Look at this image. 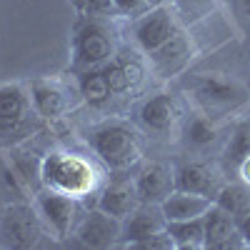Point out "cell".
<instances>
[{
  "mask_svg": "<svg viewBox=\"0 0 250 250\" xmlns=\"http://www.w3.org/2000/svg\"><path fill=\"white\" fill-rule=\"evenodd\" d=\"M203 230H205V248L210 250H228V248H235L238 240H243L238 233L235 215L225 213L215 203L203 215Z\"/></svg>",
  "mask_w": 250,
  "mask_h": 250,
  "instance_id": "5bb4252c",
  "label": "cell"
},
{
  "mask_svg": "<svg viewBox=\"0 0 250 250\" xmlns=\"http://www.w3.org/2000/svg\"><path fill=\"white\" fill-rule=\"evenodd\" d=\"M193 58H195V43H193V38L185 33V28L178 30L170 40H165L160 48L145 53L148 68L160 80H170V78L185 73L188 65L193 62Z\"/></svg>",
  "mask_w": 250,
  "mask_h": 250,
  "instance_id": "ba28073f",
  "label": "cell"
},
{
  "mask_svg": "<svg viewBox=\"0 0 250 250\" xmlns=\"http://www.w3.org/2000/svg\"><path fill=\"white\" fill-rule=\"evenodd\" d=\"M135 193L140 198V203H153L160 205L165 198H168L175 190V170L165 163H145L143 168L135 173L133 178Z\"/></svg>",
  "mask_w": 250,
  "mask_h": 250,
  "instance_id": "8fae6325",
  "label": "cell"
},
{
  "mask_svg": "<svg viewBox=\"0 0 250 250\" xmlns=\"http://www.w3.org/2000/svg\"><path fill=\"white\" fill-rule=\"evenodd\" d=\"M100 170L95 163L73 150H53L40 160V188L73 195L85 200L90 193H98Z\"/></svg>",
  "mask_w": 250,
  "mask_h": 250,
  "instance_id": "6da1fadb",
  "label": "cell"
},
{
  "mask_svg": "<svg viewBox=\"0 0 250 250\" xmlns=\"http://www.w3.org/2000/svg\"><path fill=\"white\" fill-rule=\"evenodd\" d=\"M160 3H170V0H148V5H160Z\"/></svg>",
  "mask_w": 250,
  "mask_h": 250,
  "instance_id": "836d02e7",
  "label": "cell"
},
{
  "mask_svg": "<svg viewBox=\"0 0 250 250\" xmlns=\"http://www.w3.org/2000/svg\"><path fill=\"white\" fill-rule=\"evenodd\" d=\"M245 155H250V120L240 123L235 133L230 135V140H228V160L238 165Z\"/></svg>",
  "mask_w": 250,
  "mask_h": 250,
  "instance_id": "d4e9b609",
  "label": "cell"
},
{
  "mask_svg": "<svg viewBox=\"0 0 250 250\" xmlns=\"http://www.w3.org/2000/svg\"><path fill=\"white\" fill-rule=\"evenodd\" d=\"M213 203L218 208H223L225 213H230V215H243L248 208H250V193H248V185L243 183H223L218 188V193L213 198Z\"/></svg>",
  "mask_w": 250,
  "mask_h": 250,
  "instance_id": "44dd1931",
  "label": "cell"
},
{
  "mask_svg": "<svg viewBox=\"0 0 250 250\" xmlns=\"http://www.w3.org/2000/svg\"><path fill=\"white\" fill-rule=\"evenodd\" d=\"M78 93L83 98V103L90 108H103L105 103L113 98V90L105 80L103 68H93V70H83L78 73Z\"/></svg>",
  "mask_w": 250,
  "mask_h": 250,
  "instance_id": "ac0fdd59",
  "label": "cell"
},
{
  "mask_svg": "<svg viewBox=\"0 0 250 250\" xmlns=\"http://www.w3.org/2000/svg\"><path fill=\"white\" fill-rule=\"evenodd\" d=\"M170 5L180 20V25H198L200 20H205L215 8H218V0H170Z\"/></svg>",
  "mask_w": 250,
  "mask_h": 250,
  "instance_id": "cb8c5ba5",
  "label": "cell"
},
{
  "mask_svg": "<svg viewBox=\"0 0 250 250\" xmlns=\"http://www.w3.org/2000/svg\"><path fill=\"white\" fill-rule=\"evenodd\" d=\"M185 140L193 145V148H208L210 143L218 140V123L210 115H193L185 125Z\"/></svg>",
  "mask_w": 250,
  "mask_h": 250,
  "instance_id": "7402d4cb",
  "label": "cell"
},
{
  "mask_svg": "<svg viewBox=\"0 0 250 250\" xmlns=\"http://www.w3.org/2000/svg\"><path fill=\"white\" fill-rule=\"evenodd\" d=\"M30 103H33V110L43 118V120H55L62 118L70 110V95L68 88L58 80L50 78H35L28 88Z\"/></svg>",
  "mask_w": 250,
  "mask_h": 250,
  "instance_id": "7c38bea8",
  "label": "cell"
},
{
  "mask_svg": "<svg viewBox=\"0 0 250 250\" xmlns=\"http://www.w3.org/2000/svg\"><path fill=\"white\" fill-rule=\"evenodd\" d=\"M118 15H140L143 10H148V0H113Z\"/></svg>",
  "mask_w": 250,
  "mask_h": 250,
  "instance_id": "f546056e",
  "label": "cell"
},
{
  "mask_svg": "<svg viewBox=\"0 0 250 250\" xmlns=\"http://www.w3.org/2000/svg\"><path fill=\"white\" fill-rule=\"evenodd\" d=\"M180 118V108L173 95L158 93L148 98L138 110V123L148 133H170L175 128V123Z\"/></svg>",
  "mask_w": 250,
  "mask_h": 250,
  "instance_id": "4fadbf2b",
  "label": "cell"
},
{
  "mask_svg": "<svg viewBox=\"0 0 250 250\" xmlns=\"http://www.w3.org/2000/svg\"><path fill=\"white\" fill-rule=\"evenodd\" d=\"M35 203V210L43 220V225L58 238V240H68L73 238L75 228L83 218V200L65 195V193H58L50 190V188H40L33 198Z\"/></svg>",
  "mask_w": 250,
  "mask_h": 250,
  "instance_id": "277c9868",
  "label": "cell"
},
{
  "mask_svg": "<svg viewBox=\"0 0 250 250\" xmlns=\"http://www.w3.org/2000/svg\"><path fill=\"white\" fill-rule=\"evenodd\" d=\"M238 173H240V180L250 188V155H245V158L238 163Z\"/></svg>",
  "mask_w": 250,
  "mask_h": 250,
  "instance_id": "1f68e13d",
  "label": "cell"
},
{
  "mask_svg": "<svg viewBox=\"0 0 250 250\" xmlns=\"http://www.w3.org/2000/svg\"><path fill=\"white\" fill-rule=\"evenodd\" d=\"M33 113L30 95L20 85H3L0 88V123H10Z\"/></svg>",
  "mask_w": 250,
  "mask_h": 250,
  "instance_id": "ffe728a7",
  "label": "cell"
},
{
  "mask_svg": "<svg viewBox=\"0 0 250 250\" xmlns=\"http://www.w3.org/2000/svg\"><path fill=\"white\" fill-rule=\"evenodd\" d=\"M115 55L113 35L100 20L83 23L73 38V70H93L100 68Z\"/></svg>",
  "mask_w": 250,
  "mask_h": 250,
  "instance_id": "8992f818",
  "label": "cell"
},
{
  "mask_svg": "<svg viewBox=\"0 0 250 250\" xmlns=\"http://www.w3.org/2000/svg\"><path fill=\"white\" fill-rule=\"evenodd\" d=\"M178 30H183V25H180L173 5L170 3H160V5H150L148 10H143L140 15H135L133 40H135L138 50L145 55V53L160 48L165 40H170Z\"/></svg>",
  "mask_w": 250,
  "mask_h": 250,
  "instance_id": "52a82bcc",
  "label": "cell"
},
{
  "mask_svg": "<svg viewBox=\"0 0 250 250\" xmlns=\"http://www.w3.org/2000/svg\"><path fill=\"white\" fill-rule=\"evenodd\" d=\"M165 225H168V220H165L160 205L140 203L128 218H123L120 245H123V248H138L140 243H145L148 238H153L155 233L165 230Z\"/></svg>",
  "mask_w": 250,
  "mask_h": 250,
  "instance_id": "30bf717a",
  "label": "cell"
},
{
  "mask_svg": "<svg viewBox=\"0 0 250 250\" xmlns=\"http://www.w3.org/2000/svg\"><path fill=\"white\" fill-rule=\"evenodd\" d=\"M170 233L173 243L178 250H198L205 248V230H203V218H190V220H170L165 225Z\"/></svg>",
  "mask_w": 250,
  "mask_h": 250,
  "instance_id": "d6986e66",
  "label": "cell"
},
{
  "mask_svg": "<svg viewBox=\"0 0 250 250\" xmlns=\"http://www.w3.org/2000/svg\"><path fill=\"white\" fill-rule=\"evenodd\" d=\"M213 205V198L198 195V193H185V190H173L168 198L160 203V210L165 220H190V218H203Z\"/></svg>",
  "mask_w": 250,
  "mask_h": 250,
  "instance_id": "e0dca14e",
  "label": "cell"
},
{
  "mask_svg": "<svg viewBox=\"0 0 250 250\" xmlns=\"http://www.w3.org/2000/svg\"><path fill=\"white\" fill-rule=\"evenodd\" d=\"M43 235V220H40L33 200L8 203L0 218V245L28 250L35 248Z\"/></svg>",
  "mask_w": 250,
  "mask_h": 250,
  "instance_id": "5b68a950",
  "label": "cell"
},
{
  "mask_svg": "<svg viewBox=\"0 0 250 250\" xmlns=\"http://www.w3.org/2000/svg\"><path fill=\"white\" fill-rule=\"evenodd\" d=\"M243 3H245V8H248V10H250V0H243Z\"/></svg>",
  "mask_w": 250,
  "mask_h": 250,
  "instance_id": "e575fe53",
  "label": "cell"
},
{
  "mask_svg": "<svg viewBox=\"0 0 250 250\" xmlns=\"http://www.w3.org/2000/svg\"><path fill=\"white\" fill-rule=\"evenodd\" d=\"M188 90H190L193 100L198 103V108L210 118H220L225 113L243 108L250 98L248 88L240 80L220 75V73L193 75L190 83H188Z\"/></svg>",
  "mask_w": 250,
  "mask_h": 250,
  "instance_id": "3957f363",
  "label": "cell"
},
{
  "mask_svg": "<svg viewBox=\"0 0 250 250\" xmlns=\"http://www.w3.org/2000/svg\"><path fill=\"white\" fill-rule=\"evenodd\" d=\"M88 148L93 155L105 165L108 170H128L143 158V145L133 125L125 120H105L98 123L85 135Z\"/></svg>",
  "mask_w": 250,
  "mask_h": 250,
  "instance_id": "7a4b0ae2",
  "label": "cell"
},
{
  "mask_svg": "<svg viewBox=\"0 0 250 250\" xmlns=\"http://www.w3.org/2000/svg\"><path fill=\"white\" fill-rule=\"evenodd\" d=\"M220 185L223 183H220L218 173L205 163H183L180 168H175V190L215 198Z\"/></svg>",
  "mask_w": 250,
  "mask_h": 250,
  "instance_id": "2e32d148",
  "label": "cell"
},
{
  "mask_svg": "<svg viewBox=\"0 0 250 250\" xmlns=\"http://www.w3.org/2000/svg\"><path fill=\"white\" fill-rule=\"evenodd\" d=\"M73 3V8L80 13V15H85V8H88V0H70Z\"/></svg>",
  "mask_w": 250,
  "mask_h": 250,
  "instance_id": "d6a6232c",
  "label": "cell"
},
{
  "mask_svg": "<svg viewBox=\"0 0 250 250\" xmlns=\"http://www.w3.org/2000/svg\"><path fill=\"white\" fill-rule=\"evenodd\" d=\"M40 118L35 110L28 113L25 118H18V120H10V123H0V145H15L20 140H25L30 138L38 128H40Z\"/></svg>",
  "mask_w": 250,
  "mask_h": 250,
  "instance_id": "603a6c76",
  "label": "cell"
},
{
  "mask_svg": "<svg viewBox=\"0 0 250 250\" xmlns=\"http://www.w3.org/2000/svg\"><path fill=\"white\" fill-rule=\"evenodd\" d=\"M115 60L120 62V68L128 78V85L130 90L133 88H140L143 80H145V62L135 55V53H123V55H115Z\"/></svg>",
  "mask_w": 250,
  "mask_h": 250,
  "instance_id": "484cf974",
  "label": "cell"
},
{
  "mask_svg": "<svg viewBox=\"0 0 250 250\" xmlns=\"http://www.w3.org/2000/svg\"><path fill=\"white\" fill-rule=\"evenodd\" d=\"M138 250H175V243H173V238H170L168 230H160L153 238H148L145 243H140Z\"/></svg>",
  "mask_w": 250,
  "mask_h": 250,
  "instance_id": "83f0119b",
  "label": "cell"
},
{
  "mask_svg": "<svg viewBox=\"0 0 250 250\" xmlns=\"http://www.w3.org/2000/svg\"><path fill=\"white\" fill-rule=\"evenodd\" d=\"M235 220H238V233H240L243 243H245V245H250V208H248V210H245L243 215H238Z\"/></svg>",
  "mask_w": 250,
  "mask_h": 250,
  "instance_id": "4dcf8cb0",
  "label": "cell"
},
{
  "mask_svg": "<svg viewBox=\"0 0 250 250\" xmlns=\"http://www.w3.org/2000/svg\"><path fill=\"white\" fill-rule=\"evenodd\" d=\"M138 205H140V198L135 193L133 180H115L105 188H100L98 200H95V208H100L103 213H108L118 220L128 218Z\"/></svg>",
  "mask_w": 250,
  "mask_h": 250,
  "instance_id": "9a60e30c",
  "label": "cell"
},
{
  "mask_svg": "<svg viewBox=\"0 0 250 250\" xmlns=\"http://www.w3.org/2000/svg\"><path fill=\"white\" fill-rule=\"evenodd\" d=\"M85 15L88 18H110V15H118V13H115L113 0H88Z\"/></svg>",
  "mask_w": 250,
  "mask_h": 250,
  "instance_id": "f1b7e54d",
  "label": "cell"
},
{
  "mask_svg": "<svg viewBox=\"0 0 250 250\" xmlns=\"http://www.w3.org/2000/svg\"><path fill=\"white\" fill-rule=\"evenodd\" d=\"M100 68H103V73H105V80H108L113 95H123V93L130 90L128 78H125V73H123V68H120V62L115 60V55L105 62V65H100Z\"/></svg>",
  "mask_w": 250,
  "mask_h": 250,
  "instance_id": "4316f807",
  "label": "cell"
},
{
  "mask_svg": "<svg viewBox=\"0 0 250 250\" xmlns=\"http://www.w3.org/2000/svg\"><path fill=\"white\" fill-rule=\"evenodd\" d=\"M120 228H123V220L103 213L100 208H93V210L83 213L73 238L80 245L95 248V250L115 248V245H120Z\"/></svg>",
  "mask_w": 250,
  "mask_h": 250,
  "instance_id": "9c48e42d",
  "label": "cell"
}]
</instances>
